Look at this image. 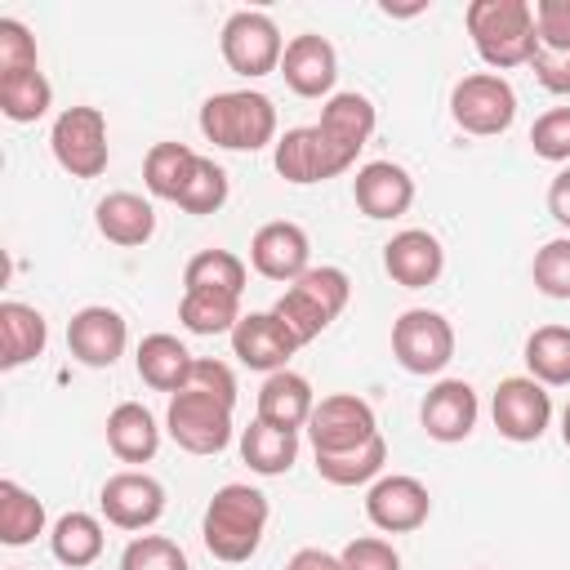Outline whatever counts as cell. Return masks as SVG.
<instances>
[{"mask_svg": "<svg viewBox=\"0 0 570 570\" xmlns=\"http://www.w3.org/2000/svg\"><path fill=\"white\" fill-rule=\"evenodd\" d=\"M534 36L543 49H570V0H534Z\"/></svg>", "mask_w": 570, "mask_h": 570, "instance_id": "obj_44", "label": "cell"}, {"mask_svg": "<svg viewBox=\"0 0 570 570\" xmlns=\"http://www.w3.org/2000/svg\"><path fill=\"white\" fill-rule=\"evenodd\" d=\"M525 370L543 387H570V325H539L525 338Z\"/></svg>", "mask_w": 570, "mask_h": 570, "instance_id": "obj_30", "label": "cell"}, {"mask_svg": "<svg viewBox=\"0 0 570 570\" xmlns=\"http://www.w3.org/2000/svg\"><path fill=\"white\" fill-rule=\"evenodd\" d=\"M530 147L539 160L566 165L570 160V107H552L530 125Z\"/></svg>", "mask_w": 570, "mask_h": 570, "instance_id": "obj_41", "label": "cell"}, {"mask_svg": "<svg viewBox=\"0 0 570 570\" xmlns=\"http://www.w3.org/2000/svg\"><path fill=\"white\" fill-rule=\"evenodd\" d=\"M49 343V325L36 307L9 298L0 303V370H18L27 361H36Z\"/></svg>", "mask_w": 570, "mask_h": 570, "instance_id": "obj_26", "label": "cell"}, {"mask_svg": "<svg viewBox=\"0 0 570 570\" xmlns=\"http://www.w3.org/2000/svg\"><path fill=\"white\" fill-rule=\"evenodd\" d=\"M365 517L383 534H410L432 517V494L419 476L392 472V476H379L365 490Z\"/></svg>", "mask_w": 570, "mask_h": 570, "instance_id": "obj_12", "label": "cell"}, {"mask_svg": "<svg viewBox=\"0 0 570 570\" xmlns=\"http://www.w3.org/2000/svg\"><path fill=\"white\" fill-rule=\"evenodd\" d=\"M223 200H227V169L214 165L209 156H200L191 183L183 187V196L174 205L187 209V214H214V209H223Z\"/></svg>", "mask_w": 570, "mask_h": 570, "instance_id": "obj_39", "label": "cell"}, {"mask_svg": "<svg viewBox=\"0 0 570 570\" xmlns=\"http://www.w3.org/2000/svg\"><path fill=\"white\" fill-rule=\"evenodd\" d=\"M94 223L98 232L120 245V249H134V245H147L156 236V209L151 200H142L138 191H107L94 209Z\"/></svg>", "mask_w": 570, "mask_h": 570, "instance_id": "obj_23", "label": "cell"}, {"mask_svg": "<svg viewBox=\"0 0 570 570\" xmlns=\"http://www.w3.org/2000/svg\"><path fill=\"white\" fill-rule=\"evenodd\" d=\"M338 557H343V570H401V552L379 534L352 539Z\"/></svg>", "mask_w": 570, "mask_h": 570, "instance_id": "obj_43", "label": "cell"}, {"mask_svg": "<svg viewBox=\"0 0 570 570\" xmlns=\"http://www.w3.org/2000/svg\"><path fill=\"white\" fill-rule=\"evenodd\" d=\"M22 71H40L36 40L18 18H0V76H22Z\"/></svg>", "mask_w": 570, "mask_h": 570, "instance_id": "obj_42", "label": "cell"}, {"mask_svg": "<svg viewBox=\"0 0 570 570\" xmlns=\"http://www.w3.org/2000/svg\"><path fill=\"white\" fill-rule=\"evenodd\" d=\"M218 49H223V62L245 76V80H258V76H272L281 71V58H285V40H281V27L258 13V9H240L223 22V36H218Z\"/></svg>", "mask_w": 570, "mask_h": 570, "instance_id": "obj_8", "label": "cell"}, {"mask_svg": "<svg viewBox=\"0 0 570 570\" xmlns=\"http://www.w3.org/2000/svg\"><path fill=\"white\" fill-rule=\"evenodd\" d=\"M125 343H129V325L107 303H89L67 321V352L89 370H111L125 356Z\"/></svg>", "mask_w": 570, "mask_h": 570, "instance_id": "obj_13", "label": "cell"}, {"mask_svg": "<svg viewBox=\"0 0 570 570\" xmlns=\"http://www.w3.org/2000/svg\"><path fill=\"white\" fill-rule=\"evenodd\" d=\"M200 134L223 151H258L276 142V102L258 89H227L200 102Z\"/></svg>", "mask_w": 570, "mask_h": 570, "instance_id": "obj_3", "label": "cell"}, {"mask_svg": "<svg viewBox=\"0 0 570 570\" xmlns=\"http://www.w3.org/2000/svg\"><path fill=\"white\" fill-rule=\"evenodd\" d=\"M476 414H481V401H476V387L463 383V379H441L428 387L423 405H419V423L432 441L441 445H454V441H468L472 428H476Z\"/></svg>", "mask_w": 570, "mask_h": 570, "instance_id": "obj_15", "label": "cell"}, {"mask_svg": "<svg viewBox=\"0 0 570 570\" xmlns=\"http://www.w3.org/2000/svg\"><path fill=\"white\" fill-rule=\"evenodd\" d=\"M352 200L365 218H401L414 205V178L396 160H370L352 178Z\"/></svg>", "mask_w": 570, "mask_h": 570, "instance_id": "obj_19", "label": "cell"}, {"mask_svg": "<svg viewBox=\"0 0 570 570\" xmlns=\"http://www.w3.org/2000/svg\"><path fill=\"white\" fill-rule=\"evenodd\" d=\"M530 67H534V80L548 89V94H570V49L561 53V49H534V58H530Z\"/></svg>", "mask_w": 570, "mask_h": 570, "instance_id": "obj_46", "label": "cell"}, {"mask_svg": "<svg viewBox=\"0 0 570 570\" xmlns=\"http://www.w3.org/2000/svg\"><path fill=\"white\" fill-rule=\"evenodd\" d=\"M294 289L307 294L330 321H338V312H343L347 298H352V281H347L343 267H307V272L294 281Z\"/></svg>", "mask_w": 570, "mask_h": 570, "instance_id": "obj_38", "label": "cell"}, {"mask_svg": "<svg viewBox=\"0 0 570 570\" xmlns=\"http://www.w3.org/2000/svg\"><path fill=\"white\" fill-rule=\"evenodd\" d=\"M120 570H191L187 552L165 534H138L120 552Z\"/></svg>", "mask_w": 570, "mask_h": 570, "instance_id": "obj_37", "label": "cell"}, {"mask_svg": "<svg viewBox=\"0 0 570 570\" xmlns=\"http://www.w3.org/2000/svg\"><path fill=\"white\" fill-rule=\"evenodd\" d=\"M450 116L472 138L508 134L517 120V89L499 71H472L450 89Z\"/></svg>", "mask_w": 570, "mask_h": 570, "instance_id": "obj_5", "label": "cell"}, {"mask_svg": "<svg viewBox=\"0 0 570 570\" xmlns=\"http://www.w3.org/2000/svg\"><path fill=\"white\" fill-rule=\"evenodd\" d=\"M36 534H45V503L18 481H0V543L27 548Z\"/></svg>", "mask_w": 570, "mask_h": 570, "instance_id": "obj_32", "label": "cell"}, {"mask_svg": "<svg viewBox=\"0 0 570 570\" xmlns=\"http://www.w3.org/2000/svg\"><path fill=\"white\" fill-rule=\"evenodd\" d=\"M196 165H200V156L187 142H156L142 160V183L156 200H178L183 187L191 183Z\"/></svg>", "mask_w": 570, "mask_h": 570, "instance_id": "obj_28", "label": "cell"}, {"mask_svg": "<svg viewBox=\"0 0 570 570\" xmlns=\"http://www.w3.org/2000/svg\"><path fill=\"white\" fill-rule=\"evenodd\" d=\"M240 459L258 476H285L298 459V432H285V428H272V423L254 419L240 432Z\"/></svg>", "mask_w": 570, "mask_h": 570, "instance_id": "obj_27", "label": "cell"}, {"mask_svg": "<svg viewBox=\"0 0 570 570\" xmlns=\"http://www.w3.org/2000/svg\"><path fill=\"white\" fill-rule=\"evenodd\" d=\"M307 436H312V454H338V450H356L370 436H379V419L374 405L356 392H334L321 396L312 419H307Z\"/></svg>", "mask_w": 570, "mask_h": 570, "instance_id": "obj_9", "label": "cell"}, {"mask_svg": "<svg viewBox=\"0 0 570 570\" xmlns=\"http://www.w3.org/2000/svg\"><path fill=\"white\" fill-rule=\"evenodd\" d=\"M281 76L298 98H334V80H338V53L325 36L303 31L294 40H285V58H281Z\"/></svg>", "mask_w": 570, "mask_h": 570, "instance_id": "obj_17", "label": "cell"}, {"mask_svg": "<svg viewBox=\"0 0 570 570\" xmlns=\"http://www.w3.org/2000/svg\"><path fill=\"white\" fill-rule=\"evenodd\" d=\"M548 214L570 232V165L548 183Z\"/></svg>", "mask_w": 570, "mask_h": 570, "instance_id": "obj_47", "label": "cell"}, {"mask_svg": "<svg viewBox=\"0 0 570 570\" xmlns=\"http://www.w3.org/2000/svg\"><path fill=\"white\" fill-rule=\"evenodd\" d=\"M183 289H218V294H236L240 298L245 263L232 249H200L183 267Z\"/></svg>", "mask_w": 570, "mask_h": 570, "instance_id": "obj_34", "label": "cell"}, {"mask_svg": "<svg viewBox=\"0 0 570 570\" xmlns=\"http://www.w3.org/2000/svg\"><path fill=\"white\" fill-rule=\"evenodd\" d=\"M178 321L191 334H232L236 321H240V298L236 294H218V289H183Z\"/></svg>", "mask_w": 570, "mask_h": 570, "instance_id": "obj_33", "label": "cell"}, {"mask_svg": "<svg viewBox=\"0 0 570 570\" xmlns=\"http://www.w3.org/2000/svg\"><path fill=\"white\" fill-rule=\"evenodd\" d=\"M374 125H379V111H374V102H370L365 94H356V89L325 98L321 120H316L321 138H325V142H330V151L343 160V169H352V165H356V156H361V147L370 142Z\"/></svg>", "mask_w": 570, "mask_h": 570, "instance_id": "obj_16", "label": "cell"}, {"mask_svg": "<svg viewBox=\"0 0 570 570\" xmlns=\"http://www.w3.org/2000/svg\"><path fill=\"white\" fill-rule=\"evenodd\" d=\"M392 356L405 374H441L454 361V325L432 307H410L392 321Z\"/></svg>", "mask_w": 570, "mask_h": 570, "instance_id": "obj_6", "label": "cell"}, {"mask_svg": "<svg viewBox=\"0 0 570 570\" xmlns=\"http://www.w3.org/2000/svg\"><path fill=\"white\" fill-rule=\"evenodd\" d=\"M490 414H494V428L499 436L517 441V445H530L548 432L552 423V396L543 383H534L530 374H512L494 387V401H490Z\"/></svg>", "mask_w": 570, "mask_h": 570, "instance_id": "obj_11", "label": "cell"}, {"mask_svg": "<svg viewBox=\"0 0 570 570\" xmlns=\"http://www.w3.org/2000/svg\"><path fill=\"white\" fill-rule=\"evenodd\" d=\"M134 365H138V379L151 387V392H183L187 379H191V365L196 356L174 338V334H147L134 352Z\"/></svg>", "mask_w": 570, "mask_h": 570, "instance_id": "obj_25", "label": "cell"}, {"mask_svg": "<svg viewBox=\"0 0 570 570\" xmlns=\"http://www.w3.org/2000/svg\"><path fill=\"white\" fill-rule=\"evenodd\" d=\"M232 410L236 405H227V401H218L200 387H183V392L169 396L165 432L187 454H223L232 445Z\"/></svg>", "mask_w": 570, "mask_h": 570, "instance_id": "obj_4", "label": "cell"}, {"mask_svg": "<svg viewBox=\"0 0 570 570\" xmlns=\"http://www.w3.org/2000/svg\"><path fill=\"white\" fill-rule=\"evenodd\" d=\"M98 508L102 517L116 525V530H151L160 517H165V485L151 476V472H138V468H125V472H111L98 490Z\"/></svg>", "mask_w": 570, "mask_h": 570, "instance_id": "obj_10", "label": "cell"}, {"mask_svg": "<svg viewBox=\"0 0 570 570\" xmlns=\"http://www.w3.org/2000/svg\"><path fill=\"white\" fill-rule=\"evenodd\" d=\"M561 441H566V450H570V401H566V410H561Z\"/></svg>", "mask_w": 570, "mask_h": 570, "instance_id": "obj_49", "label": "cell"}, {"mask_svg": "<svg viewBox=\"0 0 570 570\" xmlns=\"http://www.w3.org/2000/svg\"><path fill=\"white\" fill-rule=\"evenodd\" d=\"M272 316L289 330V338H294L298 347H307L316 334H325V330H330V316H325L307 294H298L294 285H285V294L272 303Z\"/></svg>", "mask_w": 570, "mask_h": 570, "instance_id": "obj_36", "label": "cell"}, {"mask_svg": "<svg viewBox=\"0 0 570 570\" xmlns=\"http://www.w3.org/2000/svg\"><path fill=\"white\" fill-rule=\"evenodd\" d=\"M227 338H232V356H236L240 365H249V370H263V374L289 370V356L298 352V343L289 338V330H285L272 312H249V316H240Z\"/></svg>", "mask_w": 570, "mask_h": 570, "instance_id": "obj_20", "label": "cell"}, {"mask_svg": "<svg viewBox=\"0 0 570 570\" xmlns=\"http://www.w3.org/2000/svg\"><path fill=\"white\" fill-rule=\"evenodd\" d=\"M312 410H316L312 383L303 374H294V370H276L258 387V414L254 419H263L272 428H285V432H298V428H307Z\"/></svg>", "mask_w": 570, "mask_h": 570, "instance_id": "obj_22", "label": "cell"}, {"mask_svg": "<svg viewBox=\"0 0 570 570\" xmlns=\"http://www.w3.org/2000/svg\"><path fill=\"white\" fill-rule=\"evenodd\" d=\"M285 570H343V557H334L325 548H298Z\"/></svg>", "mask_w": 570, "mask_h": 570, "instance_id": "obj_48", "label": "cell"}, {"mask_svg": "<svg viewBox=\"0 0 570 570\" xmlns=\"http://www.w3.org/2000/svg\"><path fill=\"white\" fill-rule=\"evenodd\" d=\"M187 387H200V392H209V396L236 405V374H232V365H223V361H214V356H196Z\"/></svg>", "mask_w": 570, "mask_h": 570, "instance_id": "obj_45", "label": "cell"}, {"mask_svg": "<svg viewBox=\"0 0 570 570\" xmlns=\"http://www.w3.org/2000/svg\"><path fill=\"white\" fill-rule=\"evenodd\" d=\"M53 107V85L45 71H22V76H0V111L13 125H31Z\"/></svg>", "mask_w": 570, "mask_h": 570, "instance_id": "obj_35", "label": "cell"}, {"mask_svg": "<svg viewBox=\"0 0 570 570\" xmlns=\"http://www.w3.org/2000/svg\"><path fill=\"white\" fill-rule=\"evenodd\" d=\"M267 517H272V503L263 490L254 485H223L214 490L209 508H205V521H200V539L209 548L214 561H227V566H240L258 552L263 543V530H267Z\"/></svg>", "mask_w": 570, "mask_h": 570, "instance_id": "obj_1", "label": "cell"}, {"mask_svg": "<svg viewBox=\"0 0 570 570\" xmlns=\"http://www.w3.org/2000/svg\"><path fill=\"white\" fill-rule=\"evenodd\" d=\"M249 263H254L258 276L294 285L312 267V240H307V232L298 223H285V218L263 223L254 232V240H249Z\"/></svg>", "mask_w": 570, "mask_h": 570, "instance_id": "obj_14", "label": "cell"}, {"mask_svg": "<svg viewBox=\"0 0 570 570\" xmlns=\"http://www.w3.org/2000/svg\"><path fill=\"white\" fill-rule=\"evenodd\" d=\"M107 450L120 463H151L156 450H160V423H156V414L147 405H138V401H120L107 414Z\"/></svg>", "mask_w": 570, "mask_h": 570, "instance_id": "obj_24", "label": "cell"}, {"mask_svg": "<svg viewBox=\"0 0 570 570\" xmlns=\"http://www.w3.org/2000/svg\"><path fill=\"white\" fill-rule=\"evenodd\" d=\"M463 22H468V36H472V49L481 53V62L490 71L530 67V58L539 49L530 0H472Z\"/></svg>", "mask_w": 570, "mask_h": 570, "instance_id": "obj_2", "label": "cell"}, {"mask_svg": "<svg viewBox=\"0 0 570 570\" xmlns=\"http://www.w3.org/2000/svg\"><path fill=\"white\" fill-rule=\"evenodd\" d=\"M49 147H53V160L71 174V178H98L111 160V147H107V116L98 107H62L53 129H49Z\"/></svg>", "mask_w": 570, "mask_h": 570, "instance_id": "obj_7", "label": "cell"}, {"mask_svg": "<svg viewBox=\"0 0 570 570\" xmlns=\"http://www.w3.org/2000/svg\"><path fill=\"white\" fill-rule=\"evenodd\" d=\"M276 174L294 187H307V183H325V178H338L347 174L343 160L330 151V142L321 138L316 125H298V129H285L276 138Z\"/></svg>", "mask_w": 570, "mask_h": 570, "instance_id": "obj_18", "label": "cell"}, {"mask_svg": "<svg viewBox=\"0 0 570 570\" xmlns=\"http://www.w3.org/2000/svg\"><path fill=\"white\" fill-rule=\"evenodd\" d=\"M530 276H534V289H539V294H548V298H570V236L548 240V245L534 254Z\"/></svg>", "mask_w": 570, "mask_h": 570, "instance_id": "obj_40", "label": "cell"}, {"mask_svg": "<svg viewBox=\"0 0 570 570\" xmlns=\"http://www.w3.org/2000/svg\"><path fill=\"white\" fill-rule=\"evenodd\" d=\"M387 463V441L370 436L356 450H338V454H316V476L330 485H374L379 472Z\"/></svg>", "mask_w": 570, "mask_h": 570, "instance_id": "obj_31", "label": "cell"}, {"mask_svg": "<svg viewBox=\"0 0 570 570\" xmlns=\"http://www.w3.org/2000/svg\"><path fill=\"white\" fill-rule=\"evenodd\" d=\"M383 272L405 289H428L445 272V249L432 232L405 227L383 245Z\"/></svg>", "mask_w": 570, "mask_h": 570, "instance_id": "obj_21", "label": "cell"}, {"mask_svg": "<svg viewBox=\"0 0 570 570\" xmlns=\"http://www.w3.org/2000/svg\"><path fill=\"white\" fill-rule=\"evenodd\" d=\"M102 521L98 517H89V512H67V517H58L53 521V530H49V552L62 561V566H71V570H85V566H94L98 557H102Z\"/></svg>", "mask_w": 570, "mask_h": 570, "instance_id": "obj_29", "label": "cell"}]
</instances>
